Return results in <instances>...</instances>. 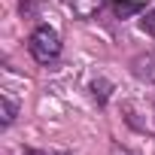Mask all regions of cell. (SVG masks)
<instances>
[{
	"label": "cell",
	"mask_w": 155,
	"mask_h": 155,
	"mask_svg": "<svg viewBox=\"0 0 155 155\" xmlns=\"http://www.w3.org/2000/svg\"><path fill=\"white\" fill-rule=\"evenodd\" d=\"M110 91H113V85H110L107 79H94V82H91V94H94V101H97L101 107L110 101Z\"/></svg>",
	"instance_id": "6"
},
{
	"label": "cell",
	"mask_w": 155,
	"mask_h": 155,
	"mask_svg": "<svg viewBox=\"0 0 155 155\" xmlns=\"http://www.w3.org/2000/svg\"><path fill=\"white\" fill-rule=\"evenodd\" d=\"M28 49H31L34 61L49 64V61H55V58L61 55V37H58L55 28L40 25V28H34V34H31V40H28Z\"/></svg>",
	"instance_id": "1"
},
{
	"label": "cell",
	"mask_w": 155,
	"mask_h": 155,
	"mask_svg": "<svg viewBox=\"0 0 155 155\" xmlns=\"http://www.w3.org/2000/svg\"><path fill=\"white\" fill-rule=\"evenodd\" d=\"M140 25H143V31H146L149 37H155V6H152V9L143 15V21H140Z\"/></svg>",
	"instance_id": "7"
},
{
	"label": "cell",
	"mask_w": 155,
	"mask_h": 155,
	"mask_svg": "<svg viewBox=\"0 0 155 155\" xmlns=\"http://www.w3.org/2000/svg\"><path fill=\"white\" fill-rule=\"evenodd\" d=\"M131 73L134 79L146 82V85H155V52H140L131 58Z\"/></svg>",
	"instance_id": "2"
},
{
	"label": "cell",
	"mask_w": 155,
	"mask_h": 155,
	"mask_svg": "<svg viewBox=\"0 0 155 155\" xmlns=\"http://www.w3.org/2000/svg\"><path fill=\"white\" fill-rule=\"evenodd\" d=\"M25 155H40V152H34V149H25Z\"/></svg>",
	"instance_id": "8"
},
{
	"label": "cell",
	"mask_w": 155,
	"mask_h": 155,
	"mask_svg": "<svg viewBox=\"0 0 155 155\" xmlns=\"http://www.w3.org/2000/svg\"><path fill=\"white\" fill-rule=\"evenodd\" d=\"M0 116H3V119H0V122H3V128H9L12 122H15V116H18V107L3 94V97H0Z\"/></svg>",
	"instance_id": "5"
},
{
	"label": "cell",
	"mask_w": 155,
	"mask_h": 155,
	"mask_svg": "<svg viewBox=\"0 0 155 155\" xmlns=\"http://www.w3.org/2000/svg\"><path fill=\"white\" fill-rule=\"evenodd\" d=\"M110 9H113L116 18H131V15L143 12V3H140V0H113Z\"/></svg>",
	"instance_id": "4"
},
{
	"label": "cell",
	"mask_w": 155,
	"mask_h": 155,
	"mask_svg": "<svg viewBox=\"0 0 155 155\" xmlns=\"http://www.w3.org/2000/svg\"><path fill=\"white\" fill-rule=\"evenodd\" d=\"M70 9L79 18H91V15H97L104 9V0H70Z\"/></svg>",
	"instance_id": "3"
}]
</instances>
